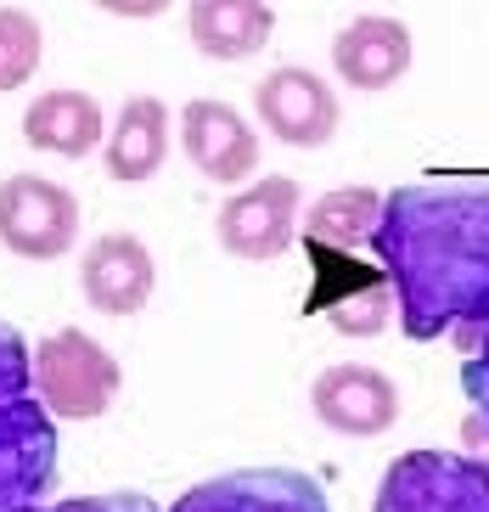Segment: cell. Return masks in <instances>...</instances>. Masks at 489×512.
<instances>
[{
  "instance_id": "obj_17",
  "label": "cell",
  "mask_w": 489,
  "mask_h": 512,
  "mask_svg": "<svg viewBox=\"0 0 489 512\" xmlns=\"http://www.w3.org/2000/svg\"><path fill=\"white\" fill-rule=\"evenodd\" d=\"M377 226H383V192L371 186H332L304 209V242H321V248L366 254L377 242Z\"/></svg>"
},
{
  "instance_id": "obj_11",
  "label": "cell",
  "mask_w": 489,
  "mask_h": 512,
  "mask_svg": "<svg viewBox=\"0 0 489 512\" xmlns=\"http://www.w3.org/2000/svg\"><path fill=\"white\" fill-rule=\"evenodd\" d=\"M180 152L192 158V169L214 186H242L259 164V136L231 102L197 96L180 107Z\"/></svg>"
},
{
  "instance_id": "obj_5",
  "label": "cell",
  "mask_w": 489,
  "mask_h": 512,
  "mask_svg": "<svg viewBox=\"0 0 489 512\" xmlns=\"http://www.w3.org/2000/svg\"><path fill=\"white\" fill-rule=\"evenodd\" d=\"M79 237V197L45 175L0 181V248L17 259H62Z\"/></svg>"
},
{
  "instance_id": "obj_1",
  "label": "cell",
  "mask_w": 489,
  "mask_h": 512,
  "mask_svg": "<svg viewBox=\"0 0 489 512\" xmlns=\"http://www.w3.org/2000/svg\"><path fill=\"white\" fill-rule=\"evenodd\" d=\"M377 265L400 299V332L433 344L489 321V169H445L383 197Z\"/></svg>"
},
{
  "instance_id": "obj_6",
  "label": "cell",
  "mask_w": 489,
  "mask_h": 512,
  "mask_svg": "<svg viewBox=\"0 0 489 512\" xmlns=\"http://www.w3.org/2000/svg\"><path fill=\"white\" fill-rule=\"evenodd\" d=\"M298 181L293 175H265V181L242 186L237 197H225L220 220V248L231 259H253V265H265V259H282L293 248V226H298Z\"/></svg>"
},
{
  "instance_id": "obj_2",
  "label": "cell",
  "mask_w": 489,
  "mask_h": 512,
  "mask_svg": "<svg viewBox=\"0 0 489 512\" xmlns=\"http://www.w3.org/2000/svg\"><path fill=\"white\" fill-rule=\"evenodd\" d=\"M34 389H40V406L51 417L96 422L102 411H113V400L124 389V372L90 332L62 327L34 344Z\"/></svg>"
},
{
  "instance_id": "obj_16",
  "label": "cell",
  "mask_w": 489,
  "mask_h": 512,
  "mask_svg": "<svg viewBox=\"0 0 489 512\" xmlns=\"http://www.w3.org/2000/svg\"><path fill=\"white\" fill-rule=\"evenodd\" d=\"M270 29H276V6L265 0H192L186 6V34L214 62H242L265 51Z\"/></svg>"
},
{
  "instance_id": "obj_13",
  "label": "cell",
  "mask_w": 489,
  "mask_h": 512,
  "mask_svg": "<svg viewBox=\"0 0 489 512\" xmlns=\"http://www.w3.org/2000/svg\"><path fill=\"white\" fill-rule=\"evenodd\" d=\"M332 62H338L343 85H355V91H388V85H400L405 68H411V29H405L400 17L360 12L338 29Z\"/></svg>"
},
{
  "instance_id": "obj_22",
  "label": "cell",
  "mask_w": 489,
  "mask_h": 512,
  "mask_svg": "<svg viewBox=\"0 0 489 512\" xmlns=\"http://www.w3.org/2000/svg\"><path fill=\"white\" fill-rule=\"evenodd\" d=\"M461 439H467V451H473V462H484L489 467V428L478 417H467L461 422Z\"/></svg>"
},
{
  "instance_id": "obj_12",
  "label": "cell",
  "mask_w": 489,
  "mask_h": 512,
  "mask_svg": "<svg viewBox=\"0 0 489 512\" xmlns=\"http://www.w3.org/2000/svg\"><path fill=\"white\" fill-rule=\"evenodd\" d=\"M79 287H85L90 310H102V316H141L152 287H158V265H152L141 237L107 231L79 259Z\"/></svg>"
},
{
  "instance_id": "obj_18",
  "label": "cell",
  "mask_w": 489,
  "mask_h": 512,
  "mask_svg": "<svg viewBox=\"0 0 489 512\" xmlns=\"http://www.w3.org/2000/svg\"><path fill=\"white\" fill-rule=\"evenodd\" d=\"M40 51H45L40 17L23 12V6H0V91L29 85L34 68H40Z\"/></svg>"
},
{
  "instance_id": "obj_9",
  "label": "cell",
  "mask_w": 489,
  "mask_h": 512,
  "mask_svg": "<svg viewBox=\"0 0 489 512\" xmlns=\"http://www.w3.org/2000/svg\"><path fill=\"white\" fill-rule=\"evenodd\" d=\"M169 512H332L326 490L298 467H242L197 484Z\"/></svg>"
},
{
  "instance_id": "obj_21",
  "label": "cell",
  "mask_w": 489,
  "mask_h": 512,
  "mask_svg": "<svg viewBox=\"0 0 489 512\" xmlns=\"http://www.w3.org/2000/svg\"><path fill=\"white\" fill-rule=\"evenodd\" d=\"M461 394H467L473 417L489 428V327H484V338H478V349L467 355V366H461Z\"/></svg>"
},
{
  "instance_id": "obj_19",
  "label": "cell",
  "mask_w": 489,
  "mask_h": 512,
  "mask_svg": "<svg viewBox=\"0 0 489 512\" xmlns=\"http://www.w3.org/2000/svg\"><path fill=\"white\" fill-rule=\"evenodd\" d=\"M34 383V349L23 344V332H12L0 321V406L6 400H23Z\"/></svg>"
},
{
  "instance_id": "obj_4",
  "label": "cell",
  "mask_w": 489,
  "mask_h": 512,
  "mask_svg": "<svg viewBox=\"0 0 489 512\" xmlns=\"http://www.w3.org/2000/svg\"><path fill=\"white\" fill-rule=\"evenodd\" d=\"M371 512H489V467L456 451H405L383 467Z\"/></svg>"
},
{
  "instance_id": "obj_10",
  "label": "cell",
  "mask_w": 489,
  "mask_h": 512,
  "mask_svg": "<svg viewBox=\"0 0 489 512\" xmlns=\"http://www.w3.org/2000/svg\"><path fill=\"white\" fill-rule=\"evenodd\" d=\"M310 406L332 434L371 439V434H388V428L400 422V389H394V377H388L383 366L343 361V366H326V372L315 377Z\"/></svg>"
},
{
  "instance_id": "obj_14",
  "label": "cell",
  "mask_w": 489,
  "mask_h": 512,
  "mask_svg": "<svg viewBox=\"0 0 489 512\" xmlns=\"http://www.w3.org/2000/svg\"><path fill=\"white\" fill-rule=\"evenodd\" d=\"M169 158V107L158 96H130L113 119V136L102 147V169L107 181L119 186H141L152 181Z\"/></svg>"
},
{
  "instance_id": "obj_8",
  "label": "cell",
  "mask_w": 489,
  "mask_h": 512,
  "mask_svg": "<svg viewBox=\"0 0 489 512\" xmlns=\"http://www.w3.org/2000/svg\"><path fill=\"white\" fill-rule=\"evenodd\" d=\"M253 107H259L265 130L282 147H304V152L326 147L343 124V107L332 96V85L321 74H310V68H270L259 79V91H253Z\"/></svg>"
},
{
  "instance_id": "obj_3",
  "label": "cell",
  "mask_w": 489,
  "mask_h": 512,
  "mask_svg": "<svg viewBox=\"0 0 489 512\" xmlns=\"http://www.w3.org/2000/svg\"><path fill=\"white\" fill-rule=\"evenodd\" d=\"M304 254H310V299H304V316L326 321L343 338L383 332L388 310H394V287H388L383 265H371L366 254H349V248H321V242H304Z\"/></svg>"
},
{
  "instance_id": "obj_7",
  "label": "cell",
  "mask_w": 489,
  "mask_h": 512,
  "mask_svg": "<svg viewBox=\"0 0 489 512\" xmlns=\"http://www.w3.org/2000/svg\"><path fill=\"white\" fill-rule=\"evenodd\" d=\"M57 484V422L40 400L0 406V512L34 507Z\"/></svg>"
},
{
  "instance_id": "obj_20",
  "label": "cell",
  "mask_w": 489,
  "mask_h": 512,
  "mask_svg": "<svg viewBox=\"0 0 489 512\" xmlns=\"http://www.w3.org/2000/svg\"><path fill=\"white\" fill-rule=\"evenodd\" d=\"M12 512H158V501L141 496V490H107V496H74V501H57V507H12Z\"/></svg>"
},
{
  "instance_id": "obj_15",
  "label": "cell",
  "mask_w": 489,
  "mask_h": 512,
  "mask_svg": "<svg viewBox=\"0 0 489 512\" xmlns=\"http://www.w3.org/2000/svg\"><path fill=\"white\" fill-rule=\"evenodd\" d=\"M23 141L34 152H51V158H90L102 147V102L90 91H45L34 96V107L23 113Z\"/></svg>"
}]
</instances>
